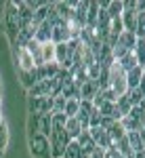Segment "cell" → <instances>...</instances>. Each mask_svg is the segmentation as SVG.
Returning a JSON list of instances; mask_svg holds the SVG:
<instances>
[{"label":"cell","instance_id":"1","mask_svg":"<svg viewBox=\"0 0 145 158\" xmlns=\"http://www.w3.org/2000/svg\"><path fill=\"white\" fill-rule=\"evenodd\" d=\"M107 89H111L114 93H116V97L120 99L126 95V91H128V82H126V72L120 68V63L114 59L111 61V65H109L107 70Z\"/></svg>","mask_w":145,"mask_h":158},{"label":"cell","instance_id":"8","mask_svg":"<svg viewBox=\"0 0 145 158\" xmlns=\"http://www.w3.org/2000/svg\"><path fill=\"white\" fill-rule=\"evenodd\" d=\"M122 25H124V32L137 34V11L124 9V11H122Z\"/></svg>","mask_w":145,"mask_h":158},{"label":"cell","instance_id":"26","mask_svg":"<svg viewBox=\"0 0 145 158\" xmlns=\"http://www.w3.org/2000/svg\"><path fill=\"white\" fill-rule=\"evenodd\" d=\"M2 122H4V118H2V112H0V124H2Z\"/></svg>","mask_w":145,"mask_h":158},{"label":"cell","instance_id":"13","mask_svg":"<svg viewBox=\"0 0 145 158\" xmlns=\"http://www.w3.org/2000/svg\"><path fill=\"white\" fill-rule=\"evenodd\" d=\"M65 133H67V137H70V141H76L84 131H82L80 122L76 120V118H67V120H65Z\"/></svg>","mask_w":145,"mask_h":158},{"label":"cell","instance_id":"17","mask_svg":"<svg viewBox=\"0 0 145 158\" xmlns=\"http://www.w3.org/2000/svg\"><path fill=\"white\" fill-rule=\"evenodd\" d=\"M78 110H80V99H65V110H63V114H65L67 118H76Z\"/></svg>","mask_w":145,"mask_h":158},{"label":"cell","instance_id":"16","mask_svg":"<svg viewBox=\"0 0 145 158\" xmlns=\"http://www.w3.org/2000/svg\"><path fill=\"white\" fill-rule=\"evenodd\" d=\"M118 63H120V68L124 70V72H131L133 68L139 65V63H137V57H135V53H126L122 59H118Z\"/></svg>","mask_w":145,"mask_h":158},{"label":"cell","instance_id":"23","mask_svg":"<svg viewBox=\"0 0 145 158\" xmlns=\"http://www.w3.org/2000/svg\"><path fill=\"white\" fill-rule=\"evenodd\" d=\"M122 11H124V2H109V6H107V15L109 17L122 15Z\"/></svg>","mask_w":145,"mask_h":158},{"label":"cell","instance_id":"12","mask_svg":"<svg viewBox=\"0 0 145 158\" xmlns=\"http://www.w3.org/2000/svg\"><path fill=\"white\" fill-rule=\"evenodd\" d=\"M40 61H42V65L55 61V42L48 40V42H42L40 44Z\"/></svg>","mask_w":145,"mask_h":158},{"label":"cell","instance_id":"10","mask_svg":"<svg viewBox=\"0 0 145 158\" xmlns=\"http://www.w3.org/2000/svg\"><path fill=\"white\" fill-rule=\"evenodd\" d=\"M97 93H99V85L93 82V80H88V82H84V85L80 86V101H91L93 103Z\"/></svg>","mask_w":145,"mask_h":158},{"label":"cell","instance_id":"6","mask_svg":"<svg viewBox=\"0 0 145 158\" xmlns=\"http://www.w3.org/2000/svg\"><path fill=\"white\" fill-rule=\"evenodd\" d=\"M93 103L91 101H80V110H78V114H76V120L80 122V127H82V131H88L91 129V116H93Z\"/></svg>","mask_w":145,"mask_h":158},{"label":"cell","instance_id":"20","mask_svg":"<svg viewBox=\"0 0 145 158\" xmlns=\"http://www.w3.org/2000/svg\"><path fill=\"white\" fill-rule=\"evenodd\" d=\"M135 57H137V63L139 65H145V38H139L137 44H135Z\"/></svg>","mask_w":145,"mask_h":158},{"label":"cell","instance_id":"21","mask_svg":"<svg viewBox=\"0 0 145 158\" xmlns=\"http://www.w3.org/2000/svg\"><path fill=\"white\" fill-rule=\"evenodd\" d=\"M9 146V127H6V122H2L0 124V152L4 154V150Z\"/></svg>","mask_w":145,"mask_h":158},{"label":"cell","instance_id":"5","mask_svg":"<svg viewBox=\"0 0 145 158\" xmlns=\"http://www.w3.org/2000/svg\"><path fill=\"white\" fill-rule=\"evenodd\" d=\"M88 133H91V137H93V141H95L97 148H101V150H109V148H111L107 129H103V127H91Z\"/></svg>","mask_w":145,"mask_h":158},{"label":"cell","instance_id":"15","mask_svg":"<svg viewBox=\"0 0 145 158\" xmlns=\"http://www.w3.org/2000/svg\"><path fill=\"white\" fill-rule=\"evenodd\" d=\"M141 78H143V70H141V65H137L133 68L131 72H126V82H128V89H137L139 82H141Z\"/></svg>","mask_w":145,"mask_h":158},{"label":"cell","instance_id":"7","mask_svg":"<svg viewBox=\"0 0 145 158\" xmlns=\"http://www.w3.org/2000/svg\"><path fill=\"white\" fill-rule=\"evenodd\" d=\"M76 141H78V146H80V150H82L84 158H91V154L95 152V148H97L95 141H93V137H91V133H88V131H84V133L80 135Z\"/></svg>","mask_w":145,"mask_h":158},{"label":"cell","instance_id":"27","mask_svg":"<svg viewBox=\"0 0 145 158\" xmlns=\"http://www.w3.org/2000/svg\"><path fill=\"white\" fill-rule=\"evenodd\" d=\"M141 70H143V76H145V65H141Z\"/></svg>","mask_w":145,"mask_h":158},{"label":"cell","instance_id":"22","mask_svg":"<svg viewBox=\"0 0 145 158\" xmlns=\"http://www.w3.org/2000/svg\"><path fill=\"white\" fill-rule=\"evenodd\" d=\"M137 38H145V11L137 13Z\"/></svg>","mask_w":145,"mask_h":158},{"label":"cell","instance_id":"2","mask_svg":"<svg viewBox=\"0 0 145 158\" xmlns=\"http://www.w3.org/2000/svg\"><path fill=\"white\" fill-rule=\"evenodd\" d=\"M19 27H21V23H19V2H6V30H9L13 40L19 34Z\"/></svg>","mask_w":145,"mask_h":158},{"label":"cell","instance_id":"14","mask_svg":"<svg viewBox=\"0 0 145 158\" xmlns=\"http://www.w3.org/2000/svg\"><path fill=\"white\" fill-rule=\"evenodd\" d=\"M19 76H21V85H23L25 89H32L36 82H40L38 68H36V70H32V72H19Z\"/></svg>","mask_w":145,"mask_h":158},{"label":"cell","instance_id":"3","mask_svg":"<svg viewBox=\"0 0 145 158\" xmlns=\"http://www.w3.org/2000/svg\"><path fill=\"white\" fill-rule=\"evenodd\" d=\"M32 154L36 158H50V148H48V137L36 133L32 137Z\"/></svg>","mask_w":145,"mask_h":158},{"label":"cell","instance_id":"9","mask_svg":"<svg viewBox=\"0 0 145 158\" xmlns=\"http://www.w3.org/2000/svg\"><path fill=\"white\" fill-rule=\"evenodd\" d=\"M137 40H139V38H137V34H133V32H122L120 36H118V42H116V44H118V47H122L124 51H128V53H133ZM116 44H114V47H116Z\"/></svg>","mask_w":145,"mask_h":158},{"label":"cell","instance_id":"11","mask_svg":"<svg viewBox=\"0 0 145 158\" xmlns=\"http://www.w3.org/2000/svg\"><path fill=\"white\" fill-rule=\"evenodd\" d=\"M107 133H109L111 148H114L116 143H118V141H120V139H124V137H126V129L122 127V122H120V120H116V122H114V124H111V127L107 129Z\"/></svg>","mask_w":145,"mask_h":158},{"label":"cell","instance_id":"18","mask_svg":"<svg viewBox=\"0 0 145 158\" xmlns=\"http://www.w3.org/2000/svg\"><path fill=\"white\" fill-rule=\"evenodd\" d=\"M63 158H84L82 150L78 146V141H70V143H67L65 152H63Z\"/></svg>","mask_w":145,"mask_h":158},{"label":"cell","instance_id":"25","mask_svg":"<svg viewBox=\"0 0 145 158\" xmlns=\"http://www.w3.org/2000/svg\"><path fill=\"white\" fill-rule=\"evenodd\" d=\"M0 103H2V82H0Z\"/></svg>","mask_w":145,"mask_h":158},{"label":"cell","instance_id":"4","mask_svg":"<svg viewBox=\"0 0 145 158\" xmlns=\"http://www.w3.org/2000/svg\"><path fill=\"white\" fill-rule=\"evenodd\" d=\"M17 65H19V72H32V70H36V61H34L32 53L25 47L17 49Z\"/></svg>","mask_w":145,"mask_h":158},{"label":"cell","instance_id":"24","mask_svg":"<svg viewBox=\"0 0 145 158\" xmlns=\"http://www.w3.org/2000/svg\"><path fill=\"white\" fill-rule=\"evenodd\" d=\"M63 110H65V99L61 95L53 97V114H63Z\"/></svg>","mask_w":145,"mask_h":158},{"label":"cell","instance_id":"19","mask_svg":"<svg viewBox=\"0 0 145 158\" xmlns=\"http://www.w3.org/2000/svg\"><path fill=\"white\" fill-rule=\"evenodd\" d=\"M124 97L128 99V103H131V106L135 108V106H139V103H141V101L145 99V95L141 93V91H139V89H128Z\"/></svg>","mask_w":145,"mask_h":158}]
</instances>
